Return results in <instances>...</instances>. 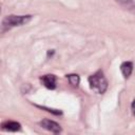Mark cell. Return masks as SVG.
I'll use <instances>...</instances> for the list:
<instances>
[{
	"instance_id": "cell-4",
	"label": "cell",
	"mask_w": 135,
	"mask_h": 135,
	"mask_svg": "<svg viewBox=\"0 0 135 135\" xmlns=\"http://www.w3.org/2000/svg\"><path fill=\"white\" fill-rule=\"evenodd\" d=\"M40 80L42 82V84L49 89V90H54L56 89V82H57V77L53 74H46L40 77Z\"/></svg>"
},
{
	"instance_id": "cell-5",
	"label": "cell",
	"mask_w": 135,
	"mask_h": 135,
	"mask_svg": "<svg viewBox=\"0 0 135 135\" xmlns=\"http://www.w3.org/2000/svg\"><path fill=\"white\" fill-rule=\"evenodd\" d=\"M1 129L4 131H8V132H17L21 129V124L17 121L6 120L1 123Z\"/></svg>"
},
{
	"instance_id": "cell-9",
	"label": "cell",
	"mask_w": 135,
	"mask_h": 135,
	"mask_svg": "<svg viewBox=\"0 0 135 135\" xmlns=\"http://www.w3.org/2000/svg\"><path fill=\"white\" fill-rule=\"evenodd\" d=\"M36 107H37V108H40V109H43V110H45V111H47V112H50V113H53V114H55V115H61V114H62V112L59 111V110H54V109H50V108L42 107V105H37V104H36Z\"/></svg>"
},
{
	"instance_id": "cell-3",
	"label": "cell",
	"mask_w": 135,
	"mask_h": 135,
	"mask_svg": "<svg viewBox=\"0 0 135 135\" xmlns=\"http://www.w3.org/2000/svg\"><path fill=\"white\" fill-rule=\"evenodd\" d=\"M39 126L54 134H59L62 132V128L60 127V124L51 119H42L41 121H39Z\"/></svg>"
},
{
	"instance_id": "cell-2",
	"label": "cell",
	"mask_w": 135,
	"mask_h": 135,
	"mask_svg": "<svg viewBox=\"0 0 135 135\" xmlns=\"http://www.w3.org/2000/svg\"><path fill=\"white\" fill-rule=\"evenodd\" d=\"M33 18L32 15H9L4 17L2 20V33L11 30L15 26H20L22 24L27 23Z\"/></svg>"
},
{
	"instance_id": "cell-6",
	"label": "cell",
	"mask_w": 135,
	"mask_h": 135,
	"mask_svg": "<svg viewBox=\"0 0 135 135\" xmlns=\"http://www.w3.org/2000/svg\"><path fill=\"white\" fill-rule=\"evenodd\" d=\"M133 69H134V65H133V62H131V61H124L120 64V71L126 79H128L131 76Z\"/></svg>"
},
{
	"instance_id": "cell-1",
	"label": "cell",
	"mask_w": 135,
	"mask_h": 135,
	"mask_svg": "<svg viewBox=\"0 0 135 135\" xmlns=\"http://www.w3.org/2000/svg\"><path fill=\"white\" fill-rule=\"evenodd\" d=\"M90 88L98 94H103L108 89V80L101 70H98L88 78Z\"/></svg>"
},
{
	"instance_id": "cell-8",
	"label": "cell",
	"mask_w": 135,
	"mask_h": 135,
	"mask_svg": "<svg viewBox=\"0 0 135 135\" xmlns=\"http://www.w3.org/2000/svg\"><path fill=\"white\" fill-rule=\"evenodd\" d=\"M66 78L73 86H78V84L80 82V78L77 74H69V75H66Z\"/></svg>"
},
{
	"instance_id": "cell-10",
	"label": "cell",
	"mask_w": 135,
	"mask_h": 135,
	"mask_svg": "<svg viewBox=\"0 0 135 135\" xmlns=\"http://www.w3.org/2000/svg\"><path fill=\"white\" fill-rule=\"evenodd\" d=\"M131 111H132V114L135 116V99L132 101V104H131Z\"/></svg>"
},
{
	"instance_id": "cell-7",
	"label": "cell",
	"mask_w": 135,
	"mask_h": 135,
	"mask_svg": "<svg viewBox=\"0 0 135 135\" xmlns=\"http://www.w3.org/2000/svg\"><path fill=\"white\" fill-rule=\"evenodd\" d=\"M115 1L119 3L121 6H123L126 9L135 14V1L134 0H115Z\"/></svg>"
}]
</instances>
